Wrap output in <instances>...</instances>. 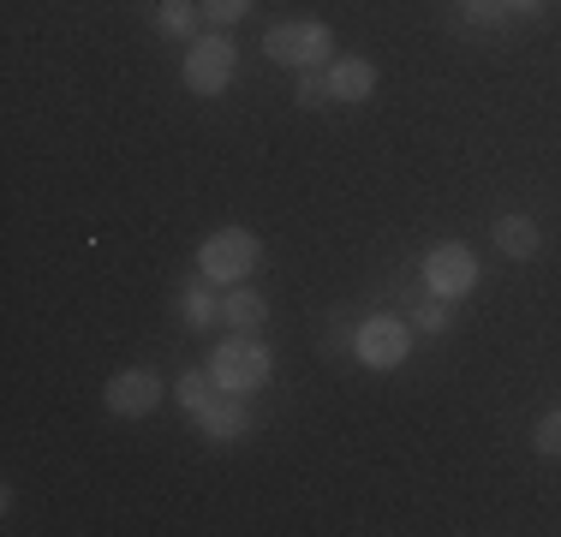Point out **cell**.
<instances>
[{"instance_id": "6da1fadb", "label": "cell", "mask_w": 561, "mask_h": 537, "mask_svg": "<svg viewBox=\"0 0 561 537\" xmlns=\"http://www.w3.org/2000/svg\"><path fill=\"white\" fill-rule=\"evenodd\" d=\"M216 382L227 388V395H251V388H263L270 382V370H275V358H270V346L263 341H251V334H227V341L209 353V365H204Z\"/></svg>"}, {"instance_id": "7a4b0ae2", "label": "cell", "mask_w": 561, "mask_h": 537, "mask_svg": "<svg viewBox=\"0 0 561 537\" xmlns=\"http://www.w3.org/2000/svg\"><path fill=\"white\" fill-rule=\"evenodd\" d=\"M257 263H263V245L245 227H221V233H209L204 245H197V268H204L209 281H221V287H239L245 275H257Z\"/></svg>"}, {"instance_id": "3957f363", "label": "cell", "mask_w": 561, "mask_h": 537, "mask_svg": "<svg viewBox=\"0 0 561 537\" xmlns=\"http://www.w3.org/2000/svg\"><path fill=\"white\" fill-rule=\"evenodd\" d=\"M329 48H335V31L323 19H287V24H270V36H263V54L275 66H293V72L323 66Z\"/></svg>"}, {"instance_id": "277c9868", "label": "cell", "mask_w": 561, "mask_h": 537, "mask_svg": "<svg viewBox=\"0 0 561 537\" xmlns=\"http://www.w3.org/2000/svg\"><path fill=\"white\" fill-rule=\"evenodd\" d=\"M233 66H239V54H233V36L209 31V36H197V43L185 48V66H180V78H185V90H192V96H216V90H227V78H233Z\"/></svg>"}, {"instance_id": "5b68a950", "label": "cell", "mask_w": 561, "mask_h": 537, "mask_svg": "<svg viewBox=\"0 0 561 537\" xmlns=\"http://www.w3.org/2000/svg\"><path fill=\"white\" fill-rule=\"evenodd\" d=\"M353 353L365 358L370 370H400V365H407V353H412V322H394V317H370V322H358Z\"/></svg>"}, {"instance_id": "8992f818", "label": "cell", "mask_w": 561, "mask_h": 537, "mask_svg": "<svg viewBox=\"0 0 561 537\" xmlns=\"http://www.w3.org/2000/svg\"><path fill=\"white\" fill-rule=\"evenodd\" d=\"M424 287H431V299H466V293L478 287V258L466 245H436L431 258H424Z\"/></svg>"}, {"instance_id": "52a82bcc", "label": "cell", "mask_w": 561, "mask_h": 537, "mask_svg": "<svg viewBox=\"0 0 561 537\" xmlns=\"http://www.w3.org/2000/svg\"><path fill=\"white\" fill-rule=\"evenodd\" d=\"M162 376L156 370H144V365H131V370H114L108 376V388H102V400H108V412L114 419H144V412H156L162 407Z\"/></svg>"}, {"instance_id": "ba28073f", "label": "cell", "mask_w": 561, "mask_h": 537, "mask_svg": "<svg viewBox=\"0 0 561 537\" xmlns=\"http://www.w3.org/2000/svg\"><path fill=\"white\" fill-rule=\"evenodd\" d=\"M329 96L335 102H365L370 90H377V66L370 60H353V54H346V60H329Z\"/></svg>"}, {"instance_id": "9c48e42d", "label": "cell", "mask_w": 561, "mask_h": 537, "mask_svg": "<svg viewBox=\"0 0 561 537\" xmlns=\"http://www.w3.org/2000/svg\"><path fill=\"white\" fill-rule=\"evenodd\" d=\"M197 424H204V436L233 442V436H245V430H251V412L239 407V395H227V388H221V395L209 400L204 412H197Z\"/></svg>"}, {"instance_id": "30bf717a", "label": "cell", "mask_w": 561, "mask_h": 537, "mask_svg": "<svg viewBox=\"0 0 561 537\" xmlns=\"http://www.w3.org/2000/svg\"><path fill=\"white\" fill-rule=\"evenodd\" d=\"M221 322L227 329H263L270 322V299L251 287H221Z\"/></svg>"}, {"instance_id": "8fae6325", "label": "cell", "mask_w": 561, "mask_h": 537, "mask_svg": "<svg viewBox=\"0 0 561 537\" xmlns=\"http://www.w3.org/2000/svg\"><path fill=\"white\" fill-rule=\"evenodd\" d=\"M490 239H496L507 258H538V245H543V233H538L531 215H502V221L490 227Z\"/></svg>"}, {"instance_id": "7c38bea8", "label": "cell", "mask_w": 561, "mask_h": 537, "mask_svg": "<svg viewBox=\"0 0 561 537\" xmlns=\"http://www.w3.org/2000/svg\"><path fill=\"white\" fill-rule=\"evenodd\" d=\"M221 281H185V322H192V329H209V322H221Z\"/></svg>"}, {"instance_id": "4fadbf2b", "label": "cell", "mask_w": 561, "mask_h": 537, "mask_svg": "<svg viewBox=\"0 0 561 537\" xmlns=\"http://www.w3.org/2000/svg\"><path fill=\"white\" fill-rule=\"evenodd\" d=\"M197 12L204 7H192V0H156V31L162 36H192Z\"/></svg>"}, {"instance_id": "5bb4252c", "label": "cell", "mask_w": 561, "mask_h": 537, "mask_svg": "<svg viewBox=\"0 0 561 537\" xmlns=\"http://www.w3.org/2000/svg\"><path fill=\"white\" fill-rule=\"evenodd\" d=\"M216 395H221V382H216L209 370H185V376H180V407L192 412V419H197V412H204Z\"/></svg>"}, {"instance_id": "9a60e30c", "label": "cell", "mask_w": 561, "mask_h": 537, "mask_svg": "<svg viewBox=\"0 0 561 537\" xmlns=\"http://www.w3.org/2000/svg\"><path fill=\"white\" fill-rule=\"evenodd\" d=\"M293 102H299V107H323V102H335V96H329V78L317 72V66H305V72H299V90H293Z\"/></svg>"}, {"instance_id": "2e32d148", "label": "cell", "mask_w": 561, "mask_h": 537, "mask_svg": "<svg viewBox=\"0 0 561 537\" xmlns=\"http://www.w3.org/2000/svg\"><path fill=\"white\" fill-rule=\"evenodd\" d=\"M531 448H538V454H550V460H561V407L538 419V430H531Z\"/></svg>"}, {"instance_id": "e0dca14e", "label": "cell", "mask_w": 561, "mask_h": 537, "mask_svg": "<svg viewBox=\"0 0 561 537\" xmlns=\"http://www.w3.org/2000/svg\"><path fill=\"white\" fill-rule=\"evenodd\" d=\"M448 329V299H424L412 311V334H443Z\"/></svg>"}, {"instance_id": "ac0fdd59", "label": "cell", "mask_w": 561, "mask_h": 537, "mask_svg": "<svg viewBox=\"0 0 561 537\" xmlns=\"http://www.w3.org/2000/svg\"><path fill=\"white\" fill-rule=\"evenodd\" d=\"M197 7H204V19L216 24V31H227V24H239L251 12V0H197Z\"/></svg>"}, {"instance_id": "d6986e66", "label": "cell", "mask_w": 561, "mask_h": 537, "mask_svg": "<svg viewBox=\"0 0 561 537\" xmlns=\"http://www.w3.org/2000/svg\"><path fill=\"white\" fill-rule=\"evenodd\" d=\"M460 12H466L472 24H502L507 0H460Z\"/></svg>"}, {"instance_id": "ffe728a7", "label": "cell", "mask_w": 561, "mask_h": 537, "mask_svg": "<svg viewBox=\"0 0 561 537\" xmlns=\"http://www.w3.org/2000/svg\"><path fill=\"white\" fill-rule=\"evenodd\" d=\"M514 12H543V0H507Z\"/></svg>"}]
</instances>
